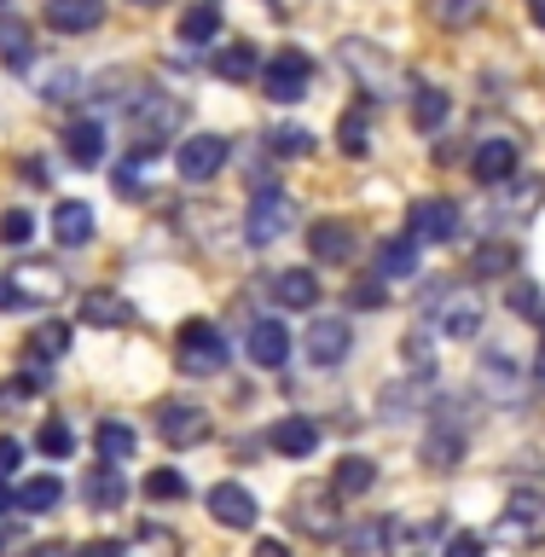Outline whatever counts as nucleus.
I'll return each instance as SVG.
<instances>
[{
    "label": "nucleus",
    "mask_w": 545,
    "mask_h": 557,
    "mask_svg": "<svg viewBox=\"0 0 545 557\" xmlns=\"http://www.w3.org/2000/svg\"><path fill=\"white\" fill-rule=\"evenodd\" d=\"M181 116H186V104L181 99H169V94H139L128 104V128H134V157H157L163 151V139H174V128H181Z\"/></svg>",
    "instance_id": "1"
},
{
    "label": "nucleus",
    "mask_w": 545,
    "mask_h": 557,
    "mask_svg": "<svg viewBox=\"0 0 545 557\" xmlns=\"http://www.w3.org/2000/svg\"><path fill=\"white\" fill-rule=\"evenodd\" d=\"M494 534L505 540V546H517V552L545 546V494H540V487H517V494L505 499Z\"/></svg>",
    "instance_id": "2"
},
{
    "label": "nucleus",
    "mask_w": 545,
    "mask_h": 557,
    "mask_svg": "<svg viewBox=\"0 0 545 557\" xmlns=\"http://www.w3.org/2000/svg\"><path fill=\"white\" fill-rule=\"evenodd\" d=\"M290 226H296V203L278 186H261L256 198H250V215H244V238L261 250V244H278Z\"/></svg>",
    "instance_id": "3"
},
{
    "label": "nucleus",
    "mask_w": 545,
    "mask_h": 557,
    "mask_svg": "<svg viewBox=\"0 0 545 557\" xmlns=\"http://www.w3.org/2000/svg\"><path fill=\"white\" fill-rule=\"evenodd\" d=\"M226 337L209 320H186L181 325V372H191V377H215V372H226Z\"/></svg>",
    "instance_id": "4"
},
{
    "label": "nucleus",
    "mask_w": 545,
    "mask_h": 557,
    "mask_svg": "<svg viewBox=\"0 0 545 557\" xmlns=\"http://www.w3.org/2000/svg\"><path fill=\"white\" fill-rule=\"evenodd\" d=\"M308 82H313V59H308V52H296V47L273 52V64H261V87H268L273 104H296L308 94Z\"/></svg>",
    "instance_id": "5"
},
{
    "label": "nucleus",
    "mask_w": 545,
    "mask_h": 557,
    "mask_svg": "<svg viewBox=\"0 0 545 557\" xmlns=\"http://www.w3.org/2000/svg\"><path fill=\"white\" fill-rule=\"evenodd\" d=\"M157 435H163L169 447H203L215 424H209L203 407H191V400H163L157 407Z\"/></svg>",
    "instance_id": "6"
},
{
    "label": "nucleus",
    "mask_w": 545,
    "mask_h": 557,
    "mask_svg": "<svg viewBox=\"0 0 545 557\" xmlns=\"http://www.w3.org/2000/svg\"><path fill=\"white\" fill-rule=\"evenodd\" d=\"M459 226H465V215H459V203H447V198H418L407 209V233L418 244H453Z\"/></svg>",
    "instance_id": "7"
},
{
    "label": "nucleus",
    "mask_w": 545,
    "mask_h": 557,
    "mask_svg": "<svg viewBox=\"0 0 545 557\" xmlns=\"http://www.w3.org/2000/svg\"><path fill=\"white\" fill-rule=\"evenodd\" d=\"M435 325L442 337H476L482 331V296L476 290H435Z\"/></svg>",
    "instance_id": "8"
},
{
    "label": "nucleus",
    "mask_w": 545,
    "mask_h": 557,
    "mask_svg": "<svg viewBox=\"0 0 545 557\" xmlns=\"http://www.w3.org/2000/svg\"><path fill=\"white\" fill-rule=\"evenodd\" d=\"M209 517L221 529H256V494L244 482H215L209 487Z\"/></svg>",
    "instance_id": "9"
},
{
    "label": "nucleus",
    "mask_w": 545,
    "mask_h": 557,
    "mask_svg": "<svg viewBox=\"0 0 545 557\" xmlns=\"http://www.w3.org/2000/svg\"><path fill=\"white\" fill-rule=\"evenodd\" d=\"M226 139L221 134H191V139H181V174L186 181H209V174H221L226 169Z\"/></svg>",
    "instance_id": "10"
},
{
    "label": "nucleus",
    "mask_w": 545,
    "mask_h": 557,
    "mask_svg": "<svg viewBox=\"0 0 545 557\" xmlns=\"http://www.w3.org/2000/svg\"><path fill=\"white\" fill-rule=\"evenodd\" d=\"M470 169H476V181H482V186H505V181L517 174V139H511V134L482 139L476 157H470Z\"/></svg>",
    "instance_id": "11"
},
{
    "label": "nucleus",
    "mask_w": 545,
    "mask_h": 557,
    "mask_svg": "<svg viewBox=\"0 0 545 557\" xmlns=\"http://www.w3.org/2000/svg\"><path fill=\"white\" fill-rule=\"evenodd\" d=\"M343 59H348V70H355V76L366 82V94H377V99H383V94L395 87V64L377 52V41H348V47H343Z\"/></svg>",
    "instance_id": "12"
},
{
    "label": "nucleus",
    "mask_w": 545,
    "mask_h": 557,
    "mask_svg": "<svg viewBox=\"0 0 545 557\" xmlns=\"http://www.w3.org/2000/svg\"><path fill=\"white\" fill-rule=\"evenodd\" d=\"M47 29H59V35H87V29H99L104 24V0H47Z\"/></svg>",
    "instance_id": "13"
},
{
    "label": "nucleus",
    "mask_w": 545,
    "mask_h": 557,
    "mask_svg": "<svg viewBox=\"0 0 545 557\" xmlns=\"http://www.w3.org/2000/svg\"><path fill=\"white\" fill-rule=\"evenodd\" d=\"M348 348H355V325H348V320L308 325V360L313 366H337V360H348Z\"/></svg>",
    "instance_id": "14"
},
{
    "label": "nucleus",
    "mask_w": 545,
    "mask_h": 557,
    "mask_svg": "<svg viewBox=\"0 0 545 557\" xmlns=\"http://www.w3.org/2000/svg\"><path fill=\"white\" fill-rule=\"evenodd\" d=\"M465 442H470V435L459 430V418H435L430 435H424V465L430 470H453L465 459Z\"/></svg>",
    "instance_id": "15"
},
{
    "label": "nucleus",
    "mask_w": 545,
    "mask_h": 557,
    "mask_svg": "<svg viewBox=\"0 0 545 557\" xmlns=\"http://www.w3.org/2000/svg\"><path fill=\"white\" fill-rule=\"evenodd\" d=\"M82 325H99V331H122L134 325V302L116 290H87L82 296Z\"/></svg>",
    "instance_id": "16"
},
{
    "label": "nucleus",
    "mask_w": 545,
    "mask_h": 557,
    "mask_svg": "<svg viewBox=\"0 0 545 557\" xmlns=\"http://www.w3.org/2000/svg\"><path fill=\"white\" fill-rule=\"evenodd\" d=\"M94 209H87L82 198H64L59 209H52V238H59L64 244V250H82V244L87 238H94Z\"/></svg>",
    "instance_id": "17"
},
{
    "label": "nucleus",
    "mask_w": 545,
    "mask_h": 557,
    "mask_svg": "<svg viewBox=\"0 0 545 557\" xmlns=\"http://www.w3.org/2000/svg\"><path fill=\"white\" fill-rule=\"evenodd\" d=\"M308 250H313V261H325V268H343V261L355 256V233H348V221H313Z\"/></svg>",
    "instance_id": "18"
},
{
    "label": "nucleus",
    "mask_w": 545,
    "mask_h": 557,
    "mask_svg": "<svg viewBox=\"0 0 545 557\" xmlns=\"http://www.w3.org/2000/svg\"><path fill=\"white\" fill-rule=\"evenodd\" d=\"M268 290H273V302H278V308H313V302H320V278H313L308 268L273 273V278H268Z\"/></svg>",
    "instance_id": "19"
},
{
    "label": "nucleus",
    "mask_w": 545,
    "mask_h": 557,
    "mask_svg": "<svg viewBox=\"0 0 545 557\" xmlns=\"http://www.w3.org/2000/svg\"><path fill=\"white\" fill-rule=\"evenodd\" d=\"M250 360L268 366V372H278V366L290 360V331L273 325V320H256L250 325Z\"/></svg>",
    "instance_id": "20"
},
{
    "label": "nucleus",
    "mask_w": 545,
    "mask_h": 557,
    "mask_svg": "<svg viewBox=\"0 0 545 557\" xmlns=\"http://www.w3.org/2000/svg\"><path fill=\"white\" fill-rule=\"evenodd\" d=\"M273 447L285 453V459H308V453L320 447V418H278Z\"/></svg>",
    "instance_id": "21"
},
{
    "label": "nucleus",
    "mask_w": 545,
    "mask_h": 557,
    "mask_svg": "<svg viewBox=\"0 0 545 557\" xmlns=\"http://www.w3.org/2000/svg\"><path fill=\"white\" fill-rule=\"evenodd\" d=\"M64 151H70V163H82V169L104 163V128H99L94 116L70 122V128H64Z\"/></svg>",
    "instance_id": "22"
},
{
    "label": "nucleus",
    "mask_w": 545,
    "mask_h": 557,
    "mask_svg": "<svg viewBox=\"0 0 545 557\" xmlns=\"http://www.w3.org/2000/svg\"><path fill=\"white\" fill-rule=\"evenodd\" d=\"M377 278H418V238H383L377 244Z\"/></svg>",
    "instance_id": "23"
},
{
    "label": "nucleus",
    "mask_w": 545,
    "mask_h": 557,
    "mask_svg": "<svg viewBox=\"0 0 545 557\" xmlns=\"http://www.w3.org/2000/svg\"><path fill=\"white\" fill-rule=\"evenodd\" d=\"M482 389H487V400H517L522 395V377H517V360L511 355H482Z\"/></svg>",
    "instance_id": "24"
},
{
    "label": "nucleus",
    "mask_w": 545,
    "mask_h": 557,
    "mask_svg": "<svg viewBox=\"0 0 545 557\" xmlns=\"http://www.w3.org/2000/svg\"><path fill=\"white\" fill-rule=\"evenodd\" d=\"M12 285H17L24 302H59V296H64V273L59 268H17Z\"/></svg>",
    "instance_id": "25"
},
{
    "label": "nucleus",
    "mask_w": 545,
    "mask_h": 557,
    "mask_svg": "<svg viewBox=\"0 0 545 557\" xmlns=\"http://www.w3.org/2000/svg\"><path fill=\"white\" fill-rule=\"evenodd\" d=\"M372 482H377V465L366 459V453H348V459L337 465V476H331V494H337V499H360Z\"/></svg>",
    "instance_id": "26"
},
{
    "label": "nucleus",
    "mask_w": 545,
    "mask_h": 557,
    "mask_svg": "<svg viewBox=\"0 0 545 557\" xmlns=\"http://www.w3.org/2000/svg\"><path fill=\"white\" fill-rule=\"evenodd\" d=\"M122 476H116V465H99V470H87V482H82V499L94 505V511H116L122 505Z\"/></svg>",
    "instance_id": "27"
},
{
    "label": "nucleus",
    "mask_w": 545,
    "mask_h": 557,
    "mask_svg": "<svg viewBox=\"0 0 545 557\" xmlns=\"http://www.w3.org/2000/svg\"><path fill=\"white\" fill-rule=\"evenodd\" d=\"M94 442H99V459H104V465H128L134 453H139V435H134V424H116V418H104Z\"/></svg>",
    "instance_id": "28"
},
{
    "label": "nucleus",
    "mask_w": 545,
    "mask_h": 557,
    "mask_svg": "<svg viewBox=\"0 0 545 557\" xmlns=\"http://www.w3.org/2000/svg\"><path fill=\"white\" fill-rule=\"evenodd\" d=\"M215 35H221V7H215V0H198V7L181 17V41L203 47V41H215Z\"/></svg>",
    "instance_id": "29"
},
{
    "label": "nucleus",
    "mask_w": 545,
    "mask_h": 557,
    "mask_svg": "<svg viewBox=\"0 0 545 557\" xmlns=\"http://www.w3.org/2000/svg\"><path fill=\"white\" fill-rule=\"evenodd\" d=\"M256 70H261V59H256L250 41H226V47L215 52V76H226V82H250Z\"/></svg>",
    "instance_id": "30"
},
{
    "label": "nucleus",
    "mask_w": 545,
    "mask_h": 557,
    "mask_svg": "<svg viewBox=\"0 0 545 557\" xmlns=\"http://www.w3.org/2000/svg\"><path fill=\"white\" fill-rule=\"evenodd\" d=\"M29 41H35V35H29L24 17L0 12V59H7L12 70H24V64H29Z\"/></svg>",
    "instance_id": "31"
},
{
    "label": "nucleus",
    "mask_w": 545,
    "mask_h": 557,
    "mask_svg": "<svg viewBox=\"0 0 545 557\" xmlns=\"http://www.w3.org/2000/svg\"><path fill=\"white\" fill-rule=\"evenodd\" d=\"M482 12H487V0H430V17L442 29H470V24H482Z\"/></svg>",
    "instance_id": "32"
},
{
    "label": "nucleus",
    "mask_w": 545,
    "mask_h": 557,
    "mask_svg": "<svg viewBox=\"0 0 545 557\" xmlns=\"http://www.w3.org/2000/svg\"><path fill=\"white\" fill-rule=\"evenodd\" d=\"M337 146H343V157H366V151H372V116H366V111H343Z\"/></svg>",
    "instance_id": "33"
},
{
    "label": "nucleus",
    "mask_w": 545,
    "mask_h": 557,
    "mask_svg": "<svg viewBox=\"0 0 545 557\" xmlns=\"http://www.w3.org/2000/svg\"><path fill=\"white\" fill-rule=\"evenodd\" d=\"M64 499V482L59 476H29L17 487V511H52V505Z\"/></svg>",
    "instance_id": "34"
},
{
    "label": "nucleus",
    "mask_w": 545,
    "mask_h": 557,
    "mask_svg": "<svg viewBox=\"0 0 545 557\" xmlns=\"http://www.w3.org/2000/svg\"><path fill=\"white\" fill-rule=\"evenodd\" d=\"M447 111H453V99L442 94V87H418V94H412V122H418V128H442Z\"/></svg>",
    "instance_id": "35"
},
{
    "label": "nucleus",
    "mask_w": 545,
    "mask_h": 557,
    "mask_svg": "<svg viewBox=\"0 0 545 557\" xmlns=\"http://www.w3.org/2000/svg\"><path fill=\"white\" fill-rule=\"evenodd\" d=\"M59 355H70V325H59V320H47L41 331L29 337V360H59Z\"/></svg>",
    "instance_id": "36"
},
{
    "label": "nucleus",
    "mask_w": 545,
    "mask_h": 557,
    "mask_svg": "<svg viewBox=\"0 0 545 557\" xmlns=\"http://www.w3.org/2000/svg\"><path fill=\"white\" fill-rule=\"evenodd\" d=\"M470 268H476V273H511V268H517V250H511L505 238H494V244H482V250H476V261H470Z\"/></svg>",
    "instance_id": "37"
},
{
    "label": "nucleus",
    "mask_w": 545,
    "mask_h": 557,
    "mask_svg": "<svg viewBox=\"0 0 545 557\" xmlns=\"http://www.w3.org/2000/svg\"><path fill=\"white\" fill-rule=\"evenodd\" d=\"M35 447H41L47 459H64V453L76 447V435H70V424H64V418H47V424H41V435H35Z\"/></svg>",
    "instance_id": "38"
},
{
    "label": "nucleus",
    "mask_w": 545,
    "mask_h": 557,
    "mask_svg": "<svg viewBox=\"0 0 545 557\" xmlns=\"http://www.w3.org/2000/svg\"><path fill=\"white\" fill-rule=\"evenodd\" d=\"M146 499H157V505H163V499H186V476H181V470H151V476H146Z\"/></svg>",
    "instance_id": "39"
},
{
    "label": "nucleus",
    "mask_w": 545,
    "mask_h": 557,
    "mask_svg": "<svg viewBox=\"0 0 545 557\" xmlns=\"http://www.w3.org/2000/svg\"><path fill=\"white\" fill-rule=\"evenodd\" d=\"M505 302H511L517 313H529V320H540L545 325V296L529 285V278H517V285H511V296H505Z\"/></svg>",
    "instance_id": "40"
},
{
    "label": "nucleus",
    "mask_w": 545,
    "mask_h": 557,
    "mask_svg": "<svg viewBox=\"0 0 545 557\" xmlns=\"http://www.w3.org/2000/svg\"><path fill=\"white\" fill-rule=\"evenodd\" d=\"M29 238H35V221L24 215V209H7V215H0V244L17 250V244H29Z\"/></svg>",
    "instance_id": "41"
},
{
    "label": "nucleus",
    "mask_w": 545,
    "mask_h": 557,
    "mask_svg": "<svg viewBox=\"0 0 545 557\" xmlns=\"http://www.w3.org/2000/svg\"><path fill=\"white\" fill-rule=\"evenodd\" d=\"M308 146H313V134H308V128H296V122L273 134V151H278V157H308Z\"/></svg>",
    "instance_id": "42"
},
{
    "label": "nucleus",
    "mask_w": 545,
    "mask_h": 557,
    "mask_svg": "<svg viewBox=\"0 0 545 557\" xmlns=\"http://www.w3.org/2000/svg\"><path fill=\"white\" fill-rule=\"evenodd\" d=\"M111 186L122 191V198H146V174H139V163H122L111 174Z\"/></svg>",
    "instance_id": "43"
},
{
    "label": "nucleus",
    "mask_w": 545,
    "mask_h": 557,
    "mask_svg": "<svg viewBox=\"0 0 545 557\" xmlns=\"http://www.w3.org/2000/svg\"><path fill=\"white\" fill-rule=\"evenodd\" d=\"M407 360L418 366V377H435V355H430V337H407Z\"/></svg>",
    "instance_id": "44"
},
{
    "label": "nucleus",
    "mask_w": 545,
    "mask_h": 557,
    "mask_svg": "<svg viewBox=\"0 0 545 557\" xmlns=\"http://www.w3.org/2000/svg\"><path fill=\"white\" fill-rule=\"evenodd\" d=\"M447 557H482V540L459 529V534H453V540H447Z\"/></svg>",
    "instance_id": "45"
},
{
    "label": "nucleus",
    "mask_w": 545,
    "mask_h": 557,
    "mask_svg": "<svg viewBox=\"0 0 545 557\" xmlns=\"http://www.w3.org/2000/svg\"><path fill=\"white\" fill-rule=\"evenodd\" d=\"M76 557H128V546H122V540H87Z\"/></svg>",
    "instance_id": "46"
},
{
    "label": "nucleus",
    "mask_w": 545,
    "mask_h": 557,
    "mask_svg": "<svg viewBox=\"0 0 545 557\" xmlns=\"http://www.w3.org/2000/svg\"><path fill=\"white\" fill-rule=\"evenodd\" d=\"M348 302H355V308H383V285H355V290H348Z\"/></svg>",
    "instance_id": "47"
},
{
    "label": "nucleus",
    "mask_w": 545,
    "mask_h": 557,
    "mask_svg": "<svg viewBox=\"0 0 545 557\" xmlns=\"http://www.w3.org/2000/svg\"><path fill=\"white\" fill-rule=\"evenodd\" d=\"M12 470H17V442H12V435H0V476H12Z\"/></svg>",
    "instance_id": "48"
},
{
    "label": "nucleus",
    "mask_w": 545,
    "mask_h": 557,
    "mask_svg": "<svg viewBox=\"0 0 545 557\" xmlns=\"http://www.w3.org/2000/svg\"><path fill=\"white\" fill-rule=\"evenodd\" d=\"M0 308H24V296H17L12 273H0Z\"/></svg>",
    "instance_id": "49"
},
{
    "label": "nucleus",
    "mask_w": 545,
    "mask_h": 557,
    "mask_svg": "<svg viewBox=\"0 0 545 557\" xmlns=\"http://www.w3.org/2000/svg\"><path fill=\"white\" fill-rule=\"evenodd\" d=\"M7 511H17V494L7 487V476H0V517H7Z\"/></svg>",
    "instance_id": "50"
},
{
    "label": "nucleus",
    "mask_w": 545,
    "mask_h": 557,
    "mask_svg": "<svg viewBox=\"0 0 545 557\" xmlns=\"http://www.w3.org/2000/svg\"><path fill=\"white\" fill-rule=\"evenodd\" d=\"M256 557H290V552L278 546V540H261V546H256Z\"/></svg>",
    "instance_id": "51"
},
{
    "label": "nucleus",
    "mask_w": 545,
    "mask_h": 557,
    "mask_svg": "<svg viewBox=\"0 0 545 557\" xmlns=\"http://www.w3.org/2000/svg\"><path fill=\"white\" fill-rule=\"evenodd\" d=\"M529 17H534V24L545 29V0H529Z\"/></svg>",
    "instance_id": "52"
},
{
    "label": "nucleus",
    "mask_w": 545,
    "mask_h": 557,
    "mask_svg": "<svg viewBox=\"0 0 545 557\" xmlns=\"http://www.w3.org/2000/svg\"><path fill=\"white\" fill-rule=\"evenodd\" d=\"M534 383L545 389V348H540V360H534Z\"/></svg>",
    "instance_id": "53"
},
{
    "label": "nucleus",
    "mask_w": 545,
    "mask_h": 557,
    "mask_svg": "<svg viewBox=\"0 0 545 557\" xmlns=\"http://www.w3.org/2000/svg\"><path fill=\"white\" fill-rule=\"evenodd\" d=\"M35 557H64V546H47V552H35Z\"/></svg>",
    "instance_id": "54"
},
{
    "label": "nucleus",
    "mask_w": 545,
    "mask_h": 557,
    "mask_svg": "<svg viewBox=\"0 0 545 557\" xmlns=\"http://www.w3.org/2000/svg\"><path fill=\"white\" fill-rule=\"evenodd\" d=\"M0 557H7V534H0Z\"/></svg>",
    "instance_id": "55"
},
{
    "label": "nucleus",
    "mask_w": 545,
    "mask_h": 557,
    "mask_svg": "<svg viewBox=\"0 0 545 557\" xmlns=\"http://www.w3.org/2000/svg\"><path fill=\"white\" fill-rule=\"evenodd\" d=\"M139 7H157V0H139Z\"/></svg>",
    "instance_id": "56"
}]
</instances>
